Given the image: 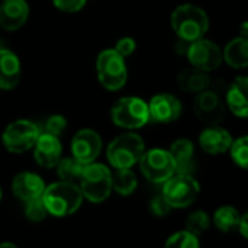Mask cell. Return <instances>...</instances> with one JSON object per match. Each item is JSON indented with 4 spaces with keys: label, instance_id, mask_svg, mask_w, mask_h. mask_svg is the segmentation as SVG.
<instances>
[{
    "label": "cell",
    "instance_id": "obj_21",
    "mask_svg": "<svg viewBox=\"0 0 248 248\" xmlns=\"http://www.w3.org/2000/svg\"><path fill=\"white\" fill-rule=\"evenodd\" d=\"M223 62L233 69L248 67V37H236L231 40L223 51Z\"/></svg>",
    "mask_w": 248,
    "mask_h": 248
},
{
    "label": "cell",
    "instance_id": "obj_37",
    "mask_svg": "<svg viewBox=\"0 0 248 248\" xmlns=\"http://www.w3.org/2000/svg\"><path fill=\"white\" fill-rule=\"evenodd\" d=\"M2 196H3V194H2V188H0V200H2Z\"/></svg>",
    "mask_w": 248,
    "mask_h": 248
},
{
    "label": "cell",
    "instance_id": "obj_32",
    "mask_svg": "<svg viewBox=\"0 0 248 248\" xmlns=\"http://www.w3.org/2000/svg\"><path fill=\"white\" fill-rule=\"evenodd\" d=\"M136 48H138V44H136V41H135L133 37H123V38H120V40L115 43V46H114V50H115L120 56H123L124 59L130 57V56L136 51Z\"/></svg>",
    "mask_w": 248,
    "mask_h": 248
},
{
    "label": "cell",
    "instance_id": "obj_16",
    "mask_svg": "<svg viewBox=\"0 0 248 248\" xmlns=\"http://www.w3.org/2000/svg\"><path fill=\"white\" fill-rule=\"evenodd\" d=\"M22 76V64L19 57L9 48L0 47V89H15Z\"/></svg>",
    "mask_w": 248,
    "mask_h": 248
},
{
    "label": "cell",
    "instance_id": "obj_2",
    "mask_svg": "<svg viewBox=\"0 0 248 248\" xmlns=\"http://www.w3.org/2000/svg\"><path fill=\"white\" fill-rule=\"evenodd\" d=\"M171 28L180 41L193 43L206 35L209 30L207 14L191 3L180 5L171 14Z\"/></svg>",
    "mask_w": 248,
    "mask_h": 248
},
{
    "label": "cell",
    "instance_id": "obj_8",
    "mask_svg": "<svg viewBox=\"0 0 248 248\" xmlns=\"http://www.w3.org/2000/svg\"><path fill=\"white\" fill-rule=\"evenodd\" d=\"M200 194V184L193 175L174 174L164 183L162 196L172 209H184L196 202Z\"/></svg>",
    "mask_w": 248,
    "mask_h": 248
},
{
    "label": "cell",
    "instance_id": "obj_5",
    "mask_svg": "<svg viewBox=\"0 0 248 248\" xmlns=\"http://www.w3.org/2000/svg\"><path fill=\"white\" fill-rule=\"evenodd\" d=\"M78 186L83 199L92 203H102L112 191V172L104 164L91 162L85 165Z\"/></svg>",
    "mask_w": 248,
    "mask_h": 248
},
{
    "label": "cell",
    "instance_id": "obj_28",
    "mask_svg": "<svg viewBox=\"0 0 248 248\" xmlns=\"http://www.w3.org/2000/svg\"><path fill=\"white\" fill-rule=\"evenodd\" d=\"M229 152H231L232 161L239 168L248 170V135L233 140L229 148Z\"/></svg>",
    "mask_w": 248,
    "mask_h": 248
},
{
    "label": "cell",
    "instance_id": "obj_22",
    "mask_svg": "<svg viewBox=\"0 0 248 248\" xmlns=\"http://www.w3.org/2000/svg\"><path fill=\"white\" fill-rule=\"evenodd\" d=\"M180 89L190 93H199L210 86V76L207 72L199 70L196 67H188L180 72L177 78Z\"/></svg>",
    "mask_w": 248,
    "mask_h": 248
},
{
    "label": "cell",
    "instance_id": "obj_11",
    "mask_svg": "<svg viewBox=\"0 0 248 248\" xmlns=\"http://www.w3.org/2000/svg\"><path fill=\"white\" fill-rule=\"evenodd\" d=\"M193 109L196 117L203 121L207 126H215L219 124L225 117V104L220 99L219 93L212 89H204L196 93Z\"/></svg>",
    "mask_w": 248,
    "mask_h": 248
},
{
    "label": "cell",
    "instance_id": "obj_36",
    "mask_svg": "<svg viewBox=\"0 0 248 248\" xmlns=\"http://www.w3.org/2000/svg\"><path fill=\"white\" fill-rule=\"evenodd\" d=\"M0 248H18V247L12 242H2L0 244Z\"/></svg>",
    "mask_w": 248,
    "mask_h": 248
},
{
    "label": "cell",
    "instance_id": "obj_13",
    "mask_svg": "<svg viewBox=\"0 0 248 248\" xmlns=\"http://www.w3.org/2000/svg\"><path fill=\"white\" fill-rule=\"evenodd\" d=\"M30 5L27 0H2L0 2V28L14 32L21 30L30 19Z\"/></svg>",
    "mask_w": 248,
    "mask_h": 248
},
{
    "label": "cell",
    "instance_id": "obj_34",
    "mask_svg": "<svg viewBox=\"0 0 248 248\" xmlns=\"http://www.w3.org/2000/svg\"><path fill=\"white\" fill-rule=\"evenodd\" d=\"M238 231L241 232V235L244 238L248 239V210L241 215V220H239V225H238Z\"/></svg>",
    "mask_w": 248,
    "mask_h": 248
},
{
    "label": "cell",
    "instance_id": "obj_7",
    "mask_svg": "<svg viewBox=\"0 0 248 248\" xmlns=\"http://www.w3.org/2000/svg\"><path fill=\"white\" fill-rule=\"evenodd\" d=\"M41 130L31 120L19 118L9 123L2 135V143L11 154H24L34 148Z\"/></svg>",
    "mask_w": 248,
    "mask_h": 248
},
{
    "label": "cell",
    "instance_id": "obj_33",
    "mask_svg": "<svg viewBox=\"0 0 248 248\" xmlns=\"http://www.w3.org/2000/svg\"><path fill=\"white\" fill-rule=\"evenodd\" d=\"M149 207H151V212H152L155 216H158V217H162V216L168 215V213H170V210L172 209V207L168 204V202L164 199V196H162V194H161V196L154 197V199L151 200Z\"/></svg>",
    "mask_w": 248,
    "mask_h": 248
},
{
    "label": "cell",
    "instance_id": "obj_19",
    "mask_svg": "<svg viewBox=\"0 0 248 248\" xmlns=\"http://www.w3.org/2000/svg\"><path fill=\"white\" fill-rule=\"evenodd\" d=\"M226 105L236 117H248V76H238L226 92Z\"/></svg>",
    "mask_w": 248,
    "mask_h": 248
},
{
    "label": "cell",
    "instance_id": "obj_15",
    "mask_svg": "<svg viewBox=\"0 0 248 248\" xmlns=\"http://www.w3.org/2000/svg\"><path fill=\"white\" fill-rule=\"evenodd\" d=\"M31 151L34 152L35 162L43 168H54L63 158V146L60 138L44 132L40 133Z\"/></svg>",
    "mask_w": 248,
    "mask_h": 248
},
{
    "label": "cell",
    "instance_id": "obj_24",
    "mask_svg": "<svg viewBox=\"0 0 248 248\" xmlns=\"http://www.w3.org/2000/svg\"><path fill=\"white\" fill-rule=\"evenodd\" d=\"M54 168H56L57 177L62 181L78 184L79 180H80V175L83 172L85 164L78 161L75 156H67V158H62Z\"/></svg>",
    "mask_w": 248,
    "mask_h": 248
},
{
    "label": "cell",
    "instance_id": "obj_17",
    "mask_svg": "<svg viewBox=\"0 0 248 248\" xmlns=\"http://www.w3.org/2000/svg\"><path fill=\"white\" fill-rule=\"evenodd\" d=\"M44 190H46L44 180L38 174L31 171L19 172L12 180V191L22 202L43 197Z\"/></svg>",
    "mask_w": 248,
    "mask_h": 248
},
{
    "label": "cell",
    "instance_id": "obj_35",
    "mask_svg": "<svg viewBox=\"0 0 248 248\" xmlns=\"http://www.w3.org/2000/svg\"><path fill=\"white\" fill-rule=\"evenodd\" d=\"M239 35L241 37H248V21L242 22L239 25Z\"/></svg>",
    "mask_w": 248,
    "mask_h": 248
},
{
    "label": "cell",
    "instance_id": "obj_10",
    "mask_svg": "<svg viewBox=\"0 0 248 248\" xmlns=\"http://www.w3.org/2000/svg\"><path fill=\"white\" fill-rule=\"evenodd\" d=\"M186 56L190 66L207 73L216 70L223 62L222 50L219 48V46H216L210 40H206L204 37L188 43Z\"/></svg>",
    "mask_w": 248,
    "mask_h": 248
},
{
    "label": "cell",
    "instance_id": "obj_18",
    "mask_svg": "<svg viewBox=\"0 0 248 248\" xmlns=\"http://www.w3.org/2000/svg\"><path fill=\"white\" fill-rule=\"evenodd\" d=\"M233 139L228 130L217 126H207L199 136L200 148L209 155H219L229 151Z\"/></svg>",
    "mask_w": 248,
    "mask_h": 248
},
{
    "label": "cell",
    "instance_id": "obj_1",
    "mask_svg": "<svg viewBox=\"0 0 248 248\" xmlns=\"http://www.w3.org/2000/svg\"><path fill=\"white\" fill-rule=\"evenodd\" d=\"M41 199L48 215L64 217L79 210L83 202V194L78 184L59 180L50 186H46Z\"/></svg>",
    "mask_w": 248,
    "mask_h": 248
},
{
    "label": "cell",
    "instance_id": "obj_20",
    "mask_svg": "<svg viewBox=\"0 0 248 248\" xmlns=\"http://www.w3.org/2000/svg\"><path fill=\"white\" fill-rule=\"evenodd\" d=\"M170 154L175 162V174L193 175L194 171V145L188 139H177L170 146Z\"/></svg>",
    "mask_w": 248,
    "mask_h": 248
},
{
    "label": "cell",
    "instance_id": "obj_23",
    "mask_svg": "<svg viewBox=\"0 0 248 248\" xmlns=\"http://www.w3.org/2000/svg\"><path fill=\"white\" fill-rule=\"evenodd\" d=\"M138 188V177L132 168L115 170L112 174V191L120 196H130Z\"/></svg>",
    "mask_w": 248,
    "mask_h": 248
},
{
    "label": "cell",
    "instance_id": "obj_4",
    "mask_svg": "<svg viewBox=\"0 0 248 248\" xmlns=\"http://www.w3.org/2000/svg\"><path fill=\"white\" fill-rule=\"evenodd\" d=\"M111 120L117 127L124 130H138L151 121L148 102L139 96H124L114 102Z\"/></svg>",
    "mask_w": 248,
    "mask_h": 248
},
{
    "label": "cell",
    "instance_id": "obj_27",
    "mask_svg": "<svg viewBox=\"0 0 248 248\" xmlns=\"http://www.w3.org/2000/svg\"><path fill=\"white\" fill-rule=\"evenodd\" d=\"M209 226H210V217L203 210H196V212L190 213L186 220V229L188 232L194 233L196 236L204 233L209 229Z\"/></svg>",
    "mask_w": 248,
    "mask_h": 248
},
{
    "label": "cell",
    "instance_id": "obj_3",
    "mask_svg": "<svg viewBox=\"0 0 248 248\" xmlns=\"http://www.w3.org/2000/svg\"><path fill=\"white\" fill-rule=\"evenodd\" d=\"M146 146L140 135L133 130H127L114 138L107 148V159L114 170L133 168L139 164Z\"/></svg>",
    "mask_w": 248,
    "mask_h": 248
},
{
    "label": "cell",
    "instance_id": "obj_31",
    "mask_svg": "<svg viewBox=\"0 0 248 248\" xmlns=\"http://www.w3.org/2000/svg\"><path fill=\"white\" fill-rule=\"evenodd\" d=\"M54 8L63 14H78L80 12L88 0H51Z\"/></svg>",
    "mask_w": 248,
    "mask_h": 248
},
{
    "label": "cell",
    "instance_id": "obj_26",
    "mask_svg": "<svg viewBox=\"0 0 248 248\" xmlns=\"http://www.w3.org/2000/svg\"><path fill=\"white\" fill-rule=\"evenodd\" d=\"M165 248H200L199 236L188 232L187 229L175 232L167 239Z\"/></svg>",
    "mask_w": 248,
    "mask_h": 248
},
{
    "label": "cell",
    "instance_id": "obj_12",
    "mask_svg": "<svg viewBox=\"0 0 248 248\" xmlns=\"http://www.w3.org/2000/svg\"><path fill=\"white\" fill-rule=\"evenodd\" d=\"M72 156H75L82 164L88 165L95 162L102 152V139L99 133L93 129H80L75 133L72 139Z\"/></svg>",
    "mask_w": 248,
    "mask_h": 248
},
{
    "label": "cell",
    "instance_id": "obj_6",
    "mask_svg": "<svg viewBox=\"0 0 248 248\" xmlns=\"http://www.w3.org/2000/svg\"><path fill=\"white\" fill-rule=\"evenodd\" d=\"M95 69L99 83L107 91H120L127 83L129 70L126 59L120 56L114 48L102 50L98 54Z\"/></svg>",
    "mask_w": 248,
    "mask_h": 248
},
{
    "label": "cell",
    "instance_id": "obj_25",
    "mask_svg": "<svg viewBox=\"0 0 248 248\" xmlns=\"http://www.w3.org/2000/svg\"><path fill=\"white\" fill-rule=\"evenodd\" d=\"M212 220L220 232H231L233 229H238L241 215L233 206H220L213 213Z\"/></svg>",
    "mask_w": 248,
    "mask_h": 248
},
{
    "label": "cell",
    "instance_id": "obj_29",
    "mask_svg": "<svg viewBox=\"0 0 248 248\" xmlns=\"http://www.w3.org/2000/svg\"><path fill=\"white\" fill-rule=\"evenodd\" d=\"M25 203V207H24V212H25V216L31 220V222H41L47 217L48 212L46 209V204L43 202V199H34V200H28V202H24Z\"/></svg>",
    "mask_w": 248,
    "mask_h": 248
},
{
    "label": "cell",
    "instance_id": "obj_30",
    "mask_svg": "<svg viewBox=\"0 0 248 248\" xmlns=\"http://www.w3.org/2000/svg\"><path fill=\"white\" fill-rule=\"evenodd\" d=\"M66 129H67V120L64 118V115H62V114H53V115H50L46 120L43 132L60 138L64 133Z\"/></svg>",
    "mask_w": 248,
    "mask_h": 248
},
{
    "label": "cell",
    "instance_id": "obj_9",
    "mask_svg": "<svg viewBox=\"0 0 248 248\" xmlns=\"http://www.w3.org/2000/svg\"><path fill=\"white\" fill-rule=\"evenodd\" d=\"M139 167L145 178L155 184H164L175 174V162L170 151L161 148L145 151L139 161Z\"/></svg>",
    "mask_w": 248,
    "mask_h": 248
},
{
    "label": "cell",
    "instance_id": "obj_14",
    "mask_svg": "<svg viewBox=\"0 0 248 248\" xmlns=\"http://www.w3.org/2000/svg\"><path fill=\"white\" fill-rule=\"evenodd\" d=\"M148 107L151 120L162 124L177 121L183 111L180 99L172 93H158L152 96L148 102Z\"/></svg>",
    "mask_w": 248,
    "mask_h": 248
}]
</instances>
